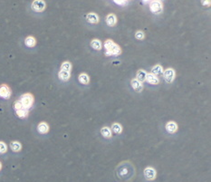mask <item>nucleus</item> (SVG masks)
I'll return each instance as SVG.
<instances>
[{
	"mask_svg": "<svg viewBox=\"0 0 211 182\" xmlns=\"http://www.w3.org/2000/svg\"><path fill=\"white\" fill-rule=\"evenodd\" d=\"M131 83L132 88L136 91L137 93H139V92H142V88H143V87H142V83L139 82L137 79L131 80Z\"/></svg>",
	"mask_w": 211,
	"mask_h": 182,
	"instance_id": "nucleus-11",
	"label": "nucleus"
},
{
	"mask_svg": "<svg viewBox=\"0 0 211 182\" xmlns=\"http://www.w3.org/2000/svg\"><path fill=\"white\" fill-rule=\"evenodd\" d=\"M114 2H115L116 4H118V5L122 6V5H125V4H126L127 0H114Z\"/></svg>",
	"mask_w": 211,
	"mask_h": 182,
	"instance_id": "nucleus-28",
	"label": "nucleus"
},
{
	"mask_svg": "<svg viewBox=\"0 0 211 182\" xmlns=\"http://www.w3.org/2000/svg\"><path fill=\"white\" fill-rule=\"evenodd\" d=\"M146 75H147V72L144 70H139L136 75V77H137L136 79L140 83H143L146 81Z\"/></svg>",
	"mask_w": 211,
	"mask_h": 182,
	"instance_id": "nucleus-13",
	"label": "nucleus"
},
{
	"mask_svg": "<svg viewBox=\"0 0 211 182\" xmlns=\"http://www.w3.org/2000/svg\"><path fill=\"white\" fill-rule=\"evenodd\" d=\"M15 112H16V115L18 116L19 118H22V119L26 118L28 116V114H29L28 110H27V109H25V108L21 109V110H17Z\"/></svg>",
	"mask_w": 211,
	"mask_h": 182,
	"instance_id": "nucleus-19",
	"label": "nucleus"
},
{
	"mask_svg": "<svg viewBox=\"0 0 211 182\" xmlns=\"http://www.w3.org/2000/svg\"><path fill=\"white\" fill-rule=\"evenodd\" d=\"M79 82L83 84H88L90 83V78L86 74H81L79 75Z\"/></svg>",
	"mask_w": 211,
	"mask_h": 182,
	"instance_id": "nucleus-20",
	"label": "nucleus"
},
{
	"mask_svg": "<svg viewBox=\"0 0 211 182\" xmlns=\"http://www.w3.org/2000/svg\"><path fill=\"white\" fill-rule=\"evenodd\" d=\"M86 18H87V21L92 23V24H96V23L99 22V16L96 14H94V13L88 14Z\"/></svg>",
	"mask_w": 211,
	"mask_h": 182,
	"instance_id": "nucleus-14",
	"label": "nucleus"
},
{
	"mask_svg": "<svg viewBox=\"0 0 211 182\" xmlns=\"http://www.w3.org/2000/svg\"><path fill=\"white\" fill-rule=\"evenodd\" d=\"M144 2H148V1H150V0H143Z\"/></svg>",
	"mask_w": 211,
	"mask_h": 182,
	"instance_id": "nucleus-31",
	"label": "nucleus"
},
{
	"mask_svg": "<svg viewBox=\"0 0 211 182\" xmlns=\"http://www.w3.org/2000/svg\"><path fill=\"white\" fill-rule=\"evenodd\" d=\"M20 102H22L25 109H30L34 104V96L31 94H25L20 97Z\"/></svg>",
	"mask_w": 211,
	"mask_h": 182,
	"instance_id": "nucleus-2",
	"label": "nucleus"
},
{
	"mask_svg": "<svg viewBox=\"0 0 211 182\" xmlns=\"http://www.w3.org/2000/svg\"><path fill=\"white\" fill-rule=\"evenodd\" d=\"M10 148L13 151L15 152H18L21 151L22 149V145L19 141H12L10 143Z\"/></svg>",
	"mask_w": 211,
	"mask_h": 182,
	"instance_id": "nucleus-17",
	"label": "nucleus"
},
{
	"mask_svg": "<svg viewBox=\"0 0 211 182\" xmlns=\"http://www.w3.org/2000/svg\"><path fill=\"white\" fill-rule=\"evenodd\" d=\"M163 72H164V71H163L162 66L160 65V64H157V65H155L154 67H152L151 74L157 76V75H161L163 74Z\"/></svg>",
	"mask_w": 211,
	"mask_h": 182,
	"instance_id": "nucleus-15",
	"label": "nucleus"
},
{
	"mask_svg": "<svg viewBox=\"0 0 211 182\" xmlns=\"http://www.w3.org/2000/svg\"><path fill=\"white\" fill-rule=\"evenodd\" d=\"M11 96V89L7 84L0 85V97L3 99H9Z\"/></svg>",
	"mask_w": 211,
	"mask_h": 182,
	"instance_id": "nucleus-5",
	"label": "nucleus"
},
{
	"mask_svg": "<svg viewBox=\"0 0 211 182\" xmlns=\"http://www.w3.org/2000/svg\"><path fill=\"white\" fill-rule=\"evenodd\" d=\"M104 48L106 50V54L107 56H119L121 53L120 47L117 45L112 40H106L104 43Z\"/></svg>",
	"mask_w": 211,
	"mask_h": 182,
	"instance_id": "nucleus-1",
	"label": "nucleus"
},
{
	"mask_svg": "<svg viewBox=\"0 0 211 182\" xmlns=\"http://www.w3.org/2000/svg\"><path fill=\"white\" fill-rule=\"evenodd\" d=\"M25 44L27 47H34L37 45V40L34 36H27L25 40Z\"/></svg>",
	"mask_w": 211,
	"mask_h": 182,
	"instance_id": "nucleus-18",
	"label": "nucleus"
},
{
	"mask_svg": "<svg viewBox=\"0 0 211 182\" xmlns=\"http://www.w3.org/2000/svg\"><path fill=\"white\" fill-rule=\"evenodd\" d=\"M72 69V64L70 62H64L61 65V70H64V71H67V72H70Z\"/></svg>",
	"mask_w": 211,
	"mask_h": 182,
	"instance_id": "nucleus-24",
	"label": "nucleus"
},
{
	"mask_svg": "<svg viewBox=\"0 0 211 182\" xmlns=\"http://www.w3.org/2000/svg\"><path fill=\"white\" fill-rule=\"evenodd\" d=\"M166 130L169 133H175L178 131V125L174 121H169L166 124Z\"/></svg>",
	"mask_w": 211,
	"mask_h": 182,
	"instance_id": "nucleus-8",
	"label": "nucleus"
},
{
	"mask_svg": "<svg viewBox=\"0 0 211 182\" xmlns=\"http://www.w3.org/2000/svg\"><path fill=\"white\" fill-rule=\"evenodd\" d=\"M23 108H24V106H23L22 102H20V100L15 101V102H14V109H15V111H17V110H21V109H23Z\"/></svg>",
	"mask_w": 211,
	"mask_h": 182,
	"instance_id": "nucleus-25",
	"label": "nucleus"
},
{
	"mask_svg": "<svg viewBox=\"0 0 211 182\" xmlns=\"http://www.w3.org/2000/svg\"><path fill=\"white\" fill-rule=\"evenodd\" d=\"M201 3L205 7H209L210 6V0H201Z\"/></svg>",
	"mask_w": 211,
	"mask_h": 182,
	"instance_id": "nucleus-29",
	"label": "nucleus"
},
{
	"mask_svg": "<svg viewBox=\"0 0 211 182\" xmlns=\"http://www.w3.org/2000/svg\"><path fill=\"white\" fill-rule=\"evenodd\" d=\"M101 133L104 138H111L112 137V132L108 127H103V128H101Z\"/></svg>",
	"mask_w": 211,
	"mask_h": 182,
	"instance_id": "nucleus-21",
	"label": "nucleus"
},
{
	"mask_svg": "<svg viewBox=\"0 0 211 182\" xmlns=\"http://www.w3.org/2000/svg\"><path fill=\"white\" fill-rule=\"evenodd\" d=\"M146 81H147L149 83L153 84V85H157V84H159V83H160L159 78H158L156 75H152V74H147V75H146Z\"/></svg>",
	"mask_w": 211,
	"mask_h": 182,
	"instance_id": "nucleus-10",
	"label": "nucleus"
},
{
	"mask_svg": "<svg viewBox=\"0 0 211 182\" xmlns=\"http://www.w3.org/2000/svg\"><path fill=\"white\" fill-rule=\"evenodd\" d=\"M150 9L153 14H161L162 12L163 7L161 1L159 0H154L150 4Z\"/></svg>",
	"mask_w": 211,
	"mask_h": 182,
	"instance_id": "nucleus-3",
	"label": "nucleus"
},
{
	"mask_svg": "<svg viewBox=\"0 0 211 182\" xmlns=\"http://www.w3.org/2000/svg\"><path fill=\"white\" fill-rule=\"evenodd\" d=\"M1 169H2V164H1V162H0V170H1Z\"/></svg>",
	"mask_w": 211,
	"mask_h": 182,
	"instance_id": "nucleus-30",
	"label": "nucleus"
},
{
	"mask_svg": "<svg viewBox=\"0 0 211 182\" xmlns=\"http://www.w3.org/2000/svg\"><path fill=\"white\" fill-rule=\"evenodd\" d=\"M91 46L94 49V50H101V43L100 40L98 39H93L91 42Z\"/></svg>",
	"mask_w": 211,
	"mask_h": 182,
	"instance_id": "nucleus-22",
	"label": "nucleus"
},
{
	"mask_svg": "<svg viewBox=\"0 0 211 182\" xmlns=\"http://www.w3.org/2000/svg\"><path fill=\"white\" fill-rule=\"evenodd\" d=\"M58 76H59V79L64 81V82H66L70 79V72H67V71H64V70H61L58 74Z\"/></svg>",
	"mask_w": 211,
	"mask_h": 182,
	"instance_id": "nucleus-16",
	"label": "nucleus"
},
{
	"mask_svg": "<svg viewBox=\"0 0 211 182\" xmlns=\"http://www.w3.org/2000/svg\"><path fill=\"white\" fill-rule=\"evenodd\" d=\"M135 37L138 39V40H142L144 38V33L142 32V31H138L136 32L135 34Z\"/></svg>",
	"mask_w": 211,
	"mask_h": 182,
	"instance_id": "nucleus-27",
	"label": "nucleus"
},
{
	"mask_svg": "<svg viewBox=\"0 0 211 182\" xmlns=\"http://www.w3.org/2000/svg\"><path fill=\"white\" fill-rule=\"evenodd\" d=\"M144 176L148 180H153L156 178V170L153 168H146L144 170Z\"/></svg>",
	"mask_w": 211,
	"mask_h": 182,
	"instance_id": "nucleus-7",
	"label": "nucleus"
},
{
	"mask_svg": "<svg viewBox=\"0 0 211 182\" xmlns=\"http://www.w3.org/2000/svg\"><path fill=\"white\" fill-rule=\"evenodd\" d=\"M106 22L109 26H114L117 23V18H116L115 15H113V14L108 15L106 17Z\"/></svg>",
	"mask_w": 211,
	"mask_h": 182,
	"instance_id": "nucleus-12",
	"label": "nucleus"
},
{
	"mask_svg": "<svg viewBox=\"0 0 211 182\" xmlns=\"http://www.w3.org/2000/svg\"><path fill=\"white\" fill-rule=\"evenodd\" d=\"M37 131L41 134H45L49 132V125L46 122H40L37 126Z\"/></svg>",
	"mask_w": 211,
	"mask_h": 182,
	"instance_id": "nucleus-9",
	"label": "nucleus"
},
{
	"mask_svg": "<svg viewBox=\"0 0 211 182\" xmlns=\"http://www.w3.org/2000/svg\"><path fill=\"white\" fill-rule=\"evenodd\" d=\"M7 151V144L3 141H0V153L4 154Z\"/></svg>",
	"mask_w": 211,
	"mask_h": 182,
	"instance_id": "nucleus-26",
	"label": "nucleus"
},
{
	"mask_svg": "<svg viewBox=\"0 0 211 182\" xmlns=\"http://www.w3.org/2000/svg\"><path fill=\"white\" fill-rule=\"evenodd\" d=\"M163 77L167 83H172L175 79V72L172 68H169L163 72Z\"/></svg>",
	"mask_w": 211,
	"mask_h": 182,
	"instance_id": "nucleus-6",
	"label": "nucleus"
},
{
	"mask_svg": "<svg viewBox=\"0 0 211 182\" xmlns=\"http://www.w3.org/2000/svg\"><path fill=\"white\" fill-rule=\"evenodd\" d=\"M112 131L116 133V134H120L121 132H122V127L120 124L119 123H113L112 126Z\"/></svg>",
	"mask_w": 211,
	"mask_h": 182,
	"instance_id": "nucleus-23",
	"label": "nucleus"
},
{
	"mask_svg": "<svg viewBox=\"0 0 211 182\" xmlns=\"http://www.w3.org/2000/svg\"><path fill=\"white\" fill-rule=\"evenodd\" d=\"M45 2L44 0H34L32 3V8L36 12H42L45 9Z\"/></svg>",
	"mask_w": 211,
	"mask_h": 182,
	"instance_id": "nucleus-4",
	"label": "nucleus"
}]
</instances>
